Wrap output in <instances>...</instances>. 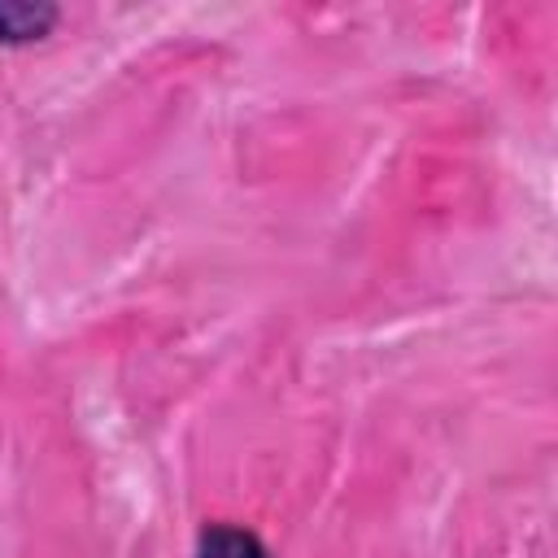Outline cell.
Masks as SVG:
<instances>
[{"label": "cell", "mask_w": 558, "mask_h": 558, "mask_svg": "<svg viewBox=\"0 0 558 558\" xmlns=\"http://www.w3.org/2000/svg\"><path fill=\"white\" fill-rule=\"evenodd\" d=\"M196 558H270V554L262 549V541H257L253 532L218 523V527H205V532H201Z\"/></svg>", "instance_id": "obj_1"}, {"label": "cell", "mask_w": 558, "mask_h": 558, "mask_svg": "<svg viewBox=\"0 0 558 558\" xmlns=\"http://www.w3.org/2000/svg\"><path fill=\"white\" fill-rule=\"evenodd\" d=\"M52 9L35 4H0V39H39L52 26Z\"/></svg>", "instance_id": "obj_2"}]
</instances>
